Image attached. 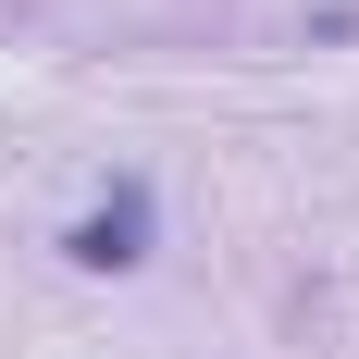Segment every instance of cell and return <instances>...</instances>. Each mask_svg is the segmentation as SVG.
I'll return each instance as SVG.
<instances>
[{
    "instance_id": "cell-1",
    "label": "cell",
    "mask_w": 359,
    "mask_h": 359,
    "mask_svg": "<svg viewBox=\"0 0 359 359\" xmlns=\"http://www.w3.org/2000/svg\"><path fill=\"white\" fill-rule=\"evenodd\" d=\"M149 223H161L149 174H111L100 198L62 223V260H74V273H137V260H149Z\"/></svg>"
}]
</instances>
